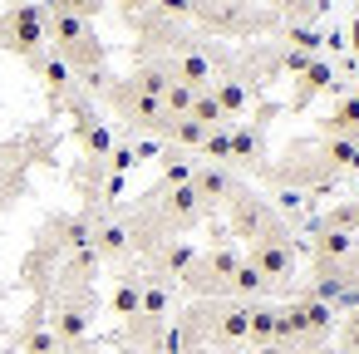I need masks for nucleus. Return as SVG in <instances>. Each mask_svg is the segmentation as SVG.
<instances>
[{
    "label": "nucleus",
    "mask_w": 359,
    "mask_h": 354,
    "mask_svg": "<svg viewBox=\"0 0 359 354\" xmlns=\"http://www.w3.org/2000/svg\"><path fill=\"white\" fill-rule=\"evenodd\" d=\"M354 40H359V25H354ZM354 50H359V45H354Z\"/></svg>",
    "instance_id": "obj_1"
}]
</instances>
